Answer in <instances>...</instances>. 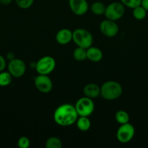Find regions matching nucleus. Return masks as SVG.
<instances>
[{"instance_id": "1", "label": "nucleus", "mask_w": 148, "mask_h": 148, "mask_svg": "<svg viewBox=\"0 0 148 148\" xmlns=\"http://www.w3.org/2000/svg\"><path fill=\"white\" fill-rule=\"evenodd\" d=\"M78 115L75 106L64 103L58 106L54 112L53 119L60 127H69L75 123Z\"/></svg>"}, {"instance_id": "2", "label": "nucleus", "mask_w": 148, "mask_h": 148, "mask_svg": "<svg viewBox=\"0 0 148 148\" xmlns=\"http://www.w3.org/2000/svg\"><path fill=\"white\" fill-rule=\"evenodd\" d=\"M123 93V88L116 81H107L100 87V95L107 101H113L120 98Z\"/></svg>"}, {"instance_id": "3", "label": "nucleus", "mask_w": 148, "mask_h": 148, "mask_svg": "<svg viewBox=\"0 0 148 148\" xmlns=\"http://www.w3.org/2000/svg\"><path fill=\"white\" fill-rule=\"evenodd\" d=\"M73 40L77 46L86 49L92 45L93 36L88 30L78 28L73 31Z\"/></svg>"}, {"instance_id": "4", "label": "nucleus", "mask_w": 148, "mask_h": 148, "mask_svg": "<svg viewBox=\"0 0 148 148\" xmlns=\"http://www.w3.org/2000/svg\"><path fill=\"white\" fill-rule=\"evenodd\" d=\"M75 108L78 116L89 117L94 112L95 106L91 98L84 96L76 101Z\"/></svg>"}, {"instance_id": "5", "label": "nucleus", "mask_w": 148, "mask_h": 148, "mask_svg": "<svg viewBox=\"0 0 148 148\" xmlns=\"http://www.w3.org/2000/svg\"><path fill=\"white\" fill-rule=\"evenodd\" d=\"M56 66V62L52 56H45L41 58L36 63V72L39 75H49L52 73Z\"/></svg>"}, {"instance_id": "6", "label": "nucleus", "mask_w": 148, "mask_h": 148, "mask_svg": "<svg viewBox=\"0 0 148 148\" xmlns=\"http://www.w3.org/2000/svg\"><path fill=\"white\" fill-rule=\"evenodd\" d=\"M125 14V6L121 2H112L109 5L106 6L104 15L108 20H116L121 18Z\"/></svg>"}, {"instance_id": "7", "label": "nucleus", "mask_w": 148, "mask_h": 148, "mask_svg": "<svg viewBox=\"0 0 148 148\" xmlns=\"http://www.w3.org/2000/svg\"><path fill=\"white\" fill-rule=\"evenodd\" d=\"M135 134V128L130 123L120 124L116 132V137L119 143H128L133 138Z\"/></svg>"}, {"instance_id": "8", "label": "nucleus", "mask_w": 148, "mask_h": 148, "mask_svg": "<svg viewBox=\"0 0 148 148\" xmlns=\"http://www.w3.org/2000/svg\"><path fill=\"white\" fill-rule=\"evenodd\" d=\"M8 72L14 77L19 78L25 75L26 71V66L25 62L20 59H13L10 61L8 64Z\"/></svg>"}, {"instance_id": "9", "label": "nucleus", "mask_w": 148, "mask_h": 148, "mask_svg": "<svg viewBox=\"0 0 148 148\" xmlns=\"http://www.w3.org/2000/svg\"><path fill=\"white\" fill-rule=\"evenodd\" d=\"M34 85L36 89L42 93H49L52 90L53 84L48 75H39L34 78Z\"/></svg>"}, {"instance_id": "10", "label": "nucleus", "mask_w": 148, "mask_h": 148, "mask_svg": "<svg viewBox=\"0 0 148 148\" xmlns=\"http://www.w3.org/2000/svg\"><path fill=\"white\" fill-rule=\"evenodd\" d=\"M100 30L106 37L113 38L118 33L119 27L115 21L106 19L100 23Z\"/></svg>"}, {"instance_id": "11", "label": "nucleus", "mask_w": 148, "mask_h": 148, "mask_svg": "<svg viewBox=\"0 0 148 148\" xmlns=\"http://www.w3.org/2000/svg\"><path fill=\"white\" fill-rule=\"evenodd\" d=\"M68 5L71 11L78 16L84 15L89 10L86 0H68Z\"/></svg>"}, {"instance_id": "12", "label": "nucleus", "mask_w": 148, "mask_h": 148, "mask_svg": "<svg viewBox=\"0 0 148 148\" xmlns=\"http://www.w3.org/2000/svg\"><path fill=\"white\" fill-rule=\"evenodd\" d=\"M55 38L59 44L67 45L73 40V32L69 29H61L57 33Z\"/></svg>"}, {"instance_id": "13", "label": "nucleus", "mask_w": 148, "mask_h": 148, "mask_svg": "<svg viewBox=\"0 0 148 148\" xmlns=\"http://www.w3.org/2000/svg\"><path fill=\"white\" fill-rule=\"evenodd\" d=\"M83 92L86 97L94 99L100 95V87L95 83H89L84 86Z\"/></svg>"}, {"instance_id": "14", "label": "nucleus", "mask_w": 148, "mask_h": 148, "mask_svg": "<svg viewBox=\"0 0 148 148\" xmlns=\"http://www.w3.org/2000/svg\"><path fill=\"white\" fill-rule=\"evenodd\" d=\"M102 51L99 48L90 46L86 49V59L92 62H99L102 59Z\"/></svg>"}, {"instance_id": "15", "label": "nucleus", "mask_w": 148, "mask_h": 148, "mask_svg": "<svg viewBox=\"0 0 148 148\" xmlns=\"http://www.w3.org/2000/svg\"><path fill=\"white\" fill-rule=\"evenodd\" d=\"M75 123L77 128L81 132H87L91 128V121L87 116H78Z\"/></svg>"}, {"instance_id": "16", "label": "nucleus", "mask_w": 148, "mask_h": 148, "mask_svg": "<svg viewBox=\"0 0 148 148\" xmlns=\"http://www.w3.org/2000/svg\"><path fill=\"white\" fill-rule=\"evenodd\" d=\"M106 6L101 1H95L91 6V10L95 15H102L105 12Z\"/></svg>"}, {"instance_id": "17", "label": "nucleus", "mask_w": 148, "mask_h": 148, "mask_svg": "<svg viewBox=\"0 0 148 148\" xmlns=\"http://www.w3.org/2000/svg\"><path fill=\"white\" fill-rule=\"evenodd\" d=\"M115 119L118 124H123L129 123L130 118H129V114L126 111H123V110H120L116 112L115 115Z\"/></svg>"}, {"instance_id": "18", "label": "nucleus", "mask_w": 148, "mask_h": 148, "mask_svg": "<svg viewBox=\"0 0 148 148\" xmlns=\"http://www.w3.org/2000/svg\"><path fill=\"white\" fill-rule=\"evenodd\" d=\"M73 56L75 60L78 62H82L86 59V49L81 47H77L74 50Z\"/></svg>"}, {"instance_id": "19", "label": "nucleus", "mask_w": 148, "mask_h": 148, "mask_svg": "<svg viewBox=\"0 0 148 148\" xmlns=\"http://www.w3.org/2000/svg\"><path fill=\"white\" fill-rule=\"evenodd\" d=\"M147 10L142 5L138 6L133 9V16L136 20H142L146 17Z\"/></svg>"}, {"instance_id": "20", "label": "nucleus", "mask_w": 148, "mask_h": 148, "mask_svg": "<svg viewBox=\"0 0 148 148\" xmlns=\"http://www.w3.org/2000/svg\"><path fill=\"white\" fill-rule=\"evenodd\" d=\"M45 147L46 148H61L62 147V143L58 137H51L46 140Z\"/></svg>"}, {"instance_id": "21", "label": "nucleus", "mask_w": 148, "mask_h": 148, "mask_svg": "<svg viewBox=\"0 0 148 148\" xmlns=\"http://www.w3.org/2000/svg\"><path fill=\"white\" fill-rule=\"evenodd\" d=\"M12 80V76L9 72H0V86H8Z\"/></svg>"}, {"instance_id": "22", "label": "nucleus", "mask_w": 148, "mask_h": 148, "mask_svg": "<svg viewBox=\"0 0 148 148\" xmlns=\"http://www.w3.org/2000/svg\"><path fill=\"white\" fill-rule=\"evenodd\" d=\"M120 2L126 7L133 9L141 5L142 0H120Z\"/></svg>"}, {"instance_id": "23", "label": "nucleus", "mask_w": 148, "mask_h": 148, "mask_svg": "<svg viewBox=\"0 0 148 148\" xmlns=\"http://www.w3.org/2000/svg\"><path fill=\"white\" fill-rule=\"evenodd\" d=\"M16 4L21 9H28L33 5L34 0H15Z\"/></svg>"}, {"instance_id": "24", "label": "nucleus", "mask_w": 148, "mask_h": 148, "mask_svg": "<svg viewBox=\"0 0 148 148\" xmlns=\"http://www.w3.org/2000/svg\"><path fill=\"white\" fill-rule=\"evenodd\" d=\"M30 140L26 137H21L17 141V146L20 148H28L30 147Z\"/></svg>"}, {"instance_id": "25", "label": "nucleus", "mask_w": 148, "mask_h": 148, "mask_svg": "<svg viewBox=\"0 0 148 148\" xmlns=\"http://www.w3.org/2000/svg\"><path fill=\"white\" fill-rule=\"evenodd\" d=\"M6 67L5 59L1 55H0V72H2Z\"/></svg>"}, {"instance_id": "26", "label": "nucleus", "mask_w": 148, "mask_h": 148, "mask_svg": "<svg viewBox=\"0 0 148 148\" xmlns=\"http://www.w3.org/2000/svg\"><path fill=\"white\" fill-rule=\"evenodd\" d=\"M141 5L147 10V12H148V0H142Z\"/></svg>"}, {"instance_id": "27", "label": "nucleus", "mask_w": 148, "mask_h": 148, "mask_svg": "<svg viewBox=\"0 0 148 148\" xmlns=\"http://www.w3.org/2000/svg\"><path fill=\"white\" fill-rule=\"evenodd\" d=\"M12 1V0H0V4L4 6H7L10 5Z\"/></svg>"}, {"instance_id": "28", "label": "nucleus", "mask_w": 148, "mask_h": 148, "mask_svg": "<svg viewBox=\"0 0 148 148\" xmlns=\"http://www.w3.org/2000/svg\"><path fill=\"white\" fill-rule=\"evenodd\" d=\"M7 58L9 59V60H12V59H15V54L12 53V52H9L7 54Z\"/></svg>"}]
</instances>
